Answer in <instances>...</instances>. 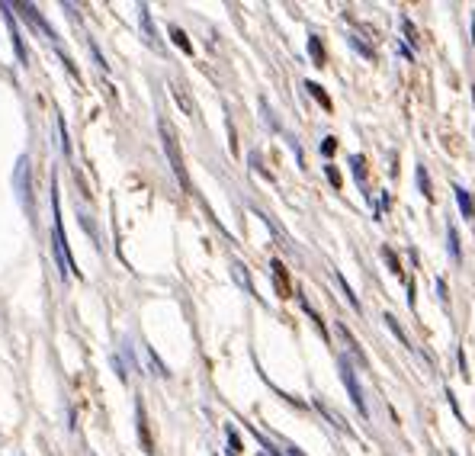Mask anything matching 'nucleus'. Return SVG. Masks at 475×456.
<instances>
[{
	"label": "nucleus",
	"instance_id": "1",
	"mask_svg": "<svg viewBox=\"0 0 475 456\" xmlns=\"http://www.w3.org/2000/svg\"><path fill=\"white\" fill-rule=\"evenodd\" d=\"M51 228H55V260H58V273L61 280H68L71 273H77V263L71 257V248H68V238H64V225H61V203H58V183L51 180Z\"/></svg>",
	"mask_w": 475,
	"mask_h": 456
},
{
	"label": "nucleus",
	"instance_id": "2",
	"mask_svg": "<svg viewBox=\"0 0 475 456\" xmlns=\"http://www.w3.org/2000/svg\"><path fill=\"white\" fill-rule=\"evenodd\" d=\"M158 132H160V141H164V154H167V161H170L173 177L180 180V186H183L186 193H193V183H190V177H186V167H183V154H180L177 138H173V128L167 126L164 119H160L158 122Z\"/></svg>",
	"mask_w": 475,
	"mask_h": 456
},
{
	"label": "nucleus",
	"instance_id": "3",
	"mask_svg": "<svg viewBox=\"0 0 475 456\" xmlns=\"http://www.w3.org/2000/svg\"><path fill=\"white\" fill-rule=\"evenodd\" d=\"M340 379H344L347 392H350V402L357 405V411H359L363 417H369V408H366V398H363V385H359L357 373H353V366L347 363V360H340Z\"/></svg>",
	"mask_w": 475,
	"mask_h": 456
},
{
	"label": "nucleus",
	"instance_id": "4",
	"mask_svg": "<svg viewBox=\"0 0 475 456\" xmlns=\"http://www.w3.org/2000/svg\"><path fill=\"white\" fill-rule=\"evenodd\" d=\"M16 193H19V203L26 206L29 218L36 216V206H32V186H29V158H19L16 161Z\"/></svg>",
	"mask_w": 475,
	"mask_h": 456
},
{
	"label": "nucleus",
	"instance_id": "5",
	"mask_svg": "<svg viewBox=\"0 0 475 456\" xmlns=\"http://www.w3.org/2000/svg\"><path fill=\"white\" fill-rule=\"evenodd\" d=\"M13 6L10 4H0V13H4V19H6V29H10V39H13V51H16V61L19 64H29V51H26V45H23V36H19V29H16V19H13Z\"/></svg>",
	"mask_w": 475,
	"mask_h": 456
},
{
	"label": "nucleus",
	"instance_id": "6",
	"mask_svg": "<svg viewBox=\"0 0 475 456\" xmlns=\"http://www.w3.org/2000/svg\"><path fill=\"white\" fill-rule=\"evenodd\" d=\"M16 10L23 13V19H26V23H32V26H36L39 32H45V39H51V42H58V32L51 29V26H48V23H45V19H42V13L36 10V4H16Z\"/></svg>",
	"mask_w": 475,
	"mask_h": 456
},
{
	"label": "nucleus",
	"instance_id": "7",
	"mask_svg": "<svg viewBox=\"0 0 475 456\" xmlns=\"http://www.w3.org/2000/svg\"><path fill=\"white\" fill-rule=\"evenodd\" d=\"M138 23H141V36H145L148 49H154V51L164 49V45H160V39H158V29H154V23H151V10H148L145 4L138 6Z\"/></svg>",
	"mask_w": 475,
	"mask_h": 456
},
{
	"label": "nucleus",
	"instance_id": "8",
	"mask_svg": "<svg viewBox=\"0 0 475 456\" xmlns=\"http://www.w3.org/2000/svg\"><path fill=\"white\" fill-rule=\"evenodd\" d=\"M135 421H138V440H141V450L148 456L154 453V443H151V434H148V417H145V405L135 402Z\"/></svg>",
	"mask_w": 475,
	"mask_h": 456
},
{
	"label": "nucleus",
	"instance_id": "9",
	"mask_svg": "<svg viewBox=\"0 0 475 456\" xmlns=\"http://www.w3.org/2000/svg\"><path fill=\"white\" fill-rule=\"evenodd\" d=\"M270 270H273V280H276V289H280L282 299H292V286H289V273L282 267V260H270Z\"/></svg>",
	"mask_w": 475,
	"mask_h": 456
},
{
	"label": "nucleus",
	"instance_id": "10",
	"mask_svg": "<svg viewBox=\"0 0 475 456\" xmlns=\"http://www.w3.org/2000/svg\"><path fill=\"white\" fill-rule=\"evenodd\" d=\"M337 334H340V338H344V344L350 347V353H353V357H357V363H359V366H369V360H366L363 347L357 344V338H353V334H350V328H347V325H340V321H337Z\"/></svg>",
	"mask_w": 475,
	"mask_h": 456
},
{
	"label": "nucleus",
	"instance_id": "11",
	"mask_svg": "<svg viewBox=\"0 0 475 456\" xmlns=\"http://www.w3.org/2000/svg\"><path fill=\"white\" fill-rule=\"evenodd\" d=\"M456 203H459V209H462V218L475 222V203H472V196H469L462 186H456Z\"/></svg>",
	"mask_w": 475,
	"mask_h": 456
},
{
	"label": "nucleus",
	"instance_id": "12",
	"mask_svg": "<svg viewBox=\"0 0 475 456\" xmlns=\"http://www.w3.org/2000/svg\"><path fill=\"white\" fill-rule=\"evenodd\" d=\"M315 408H318L321 415H325L327 421H331V424H334V427H337V430H347V434H350V424H347L344 417H340V415H337V411H334V408H327V405L321 402V398H318V402H315Z\"/></svg>",
	"mask_w": 475,
	"mask_h": 456
},
{
	"label": "nucleus",
	"instance_id": "13",
	"mask_svg": "<svg viewBox=\"0 0 475 456\" xmlns=\"http://www.w3.org/2000/svg\"><path fill=\"white\" fill-rule=\"evenodd\" d=\"M446 244H449V257L459 263L462 260V248H459V235H456L453 225H446Z\"/></svg>",
	"mask_w": 475,
	"mask_h": 456
},
{
	"label": "nucleus",
	"instance_id": "14",
	"mask_svg": "<svg viewBox=\"0 0 475 456\" xmlns=\"http://www.w3.org/2000/svg\"><path fill=\"white\" fill-rule=\"evenodd\" d=\"M170 39H173V42H177V49H180V51H186V55H193V42H190V39H186V32L180 29V26H170Z\"/></svg>",
	"mask_w": 475,
	"mask_h": 456
},
{
	"label": "nucleus",
	"instance_id": "15",
	"mask_svg": "<svg viewBox=\"0 0 475 456\" xmlns=\"http://www.w3.org/2000/svg\"><path fill=\"white\" fill-rule=\"evenodd\" d=\"M308 55H312V61L318 64H325V49H321V42H318V36H308Z\"/></svg>",
	"mask_w": 475,
	"mask_h": 456
},
{
	"label": "nucleus",
	"instance_id": "16",
	"mask_svg": "<svg viewBox=\"0 0 475 456\" xmlns=\"http://www.w3.org/2000/svg\"><path fill=\"white\" fill-rule=\"evenodd\" d=\"M305 90H308V93H312V96H315V100H318V103H321V106H325V109H331V96H327V93H325V90H321V83H315V81H308V83H305Z\"/></svg>",
	"mask_w": 475,
	"mask_h": 456
},
{
	"label": "nucleus",
	"instance_id": "17",
	"mask_svg": "<svg viewBox=\"0 0 475 456\" xmlns=\"http://www.w3.org/2000/svg\"><path fill=\"white\" fill-rule=\"evenodd\" d=\"M417 186H421V190H424V196H434V193H430V177H427V171H424V164L421 167H417Z\"/></svg>",
	"mask_w": 475,
	"mask_h": 456
},
{
	"label": "nucleus",
	"instance_id": "18",
	"mask_svg": "<svg viewBox=\"0 0 475 456\" xmlns=\"http://www.w3.org/2000/svg\"><path fill=\"white\" fill-rule=\"evenodd\" d=\"M58 135H61V151H64V158H71V138H68V128H64V119H58Z\"/></svg>",
	"mask_w": 475,
	"mask_h": 456
},
{
	"label": "nucleus",
	"instance_id": "19",
	"mask_svg": "<svg viewBox=\"0 0 475 456\" xmlns=\"http://www.w3.org/2000/svg\"><path fill=\"white\" fill-rule=\"evenodd\" d=\"M385 325H389V328H392V334H395V338H398V340H402V344H404V347H408V338H404V331H402V328H398V321H395V315H385Z\"/></svg>",
	"mask_w": 475,
	"mask_h": 456
},
{
	"label": "nucleus",
	"instance_id": "20",
	"mask_svg": "<svg viewBox=\"0 0 475 456\" xmlns=\"http://www.w3.org/2000/svg\"><path fill=\"white\" fill-rule=\"evenodd\" d=\"M225 434H228V456H238V453H241V440H238V434H235V430H225Z\"/></svg>",
	"mask_w": 475,
	"mask_h": 456
},
{
	"label": "nucleus",
	"instance_id": "21",
	"mask_svg": "<svg viewBox=\"0 0 475 456\" xmlns=\"http://www.w3.org/2000/svg\"><path fill=\"white\" fill-rule=\"evenodd\" d=\"M382 257H385V260H389V267H392V273H402V263H398V257H395V254H392V250H389V248H385V250H382Z\"/></svg>",
	"mask_w": 475,
	"mask_h": 456
},
{
	"label": "nucleus",
	"instance_id": "22",
	"mask_svg": "<svg viewBox=\"0 0 475 456\" xmlns=\"http://www.w3.org/2000/svg\"><path fill=\"white\" fill-rule=\"evenodd\" d=\"M325 173H327V180H331V186H340V171L334 164H327L325 167Z\"/></svg>",
	"mask_w": 475,
	"mask_h": 456
},
{
	"label": "nucleus",
	"instance_id": "23",
	"mask_svg": "<svg viewBox=\"0 0 475 456\" xmlns=\"http://www.w3.org/2000/svg\"><path fill=\"white\" fill-rule=\"evenodd\" d=\"M402 26H404V36H408V45H411V49H414V45H417V32H414V26H411L408 19H404Z\"/></svg>",
	"mask_w": 475,
	"mask_h": 456
},
{
	"label": "nucleus",
	"instance_id": "24",
	"mask_svg": "<svg viewBox=\"0 0 475 456\" xmlns=\"http://www.w3.org/2000/svg\"><path fill=\"white\" fill-rule=\"evenodd\" d=\"M334 148H337V141H334V138H325V141H321V151H325V154H334Z\"/></svg>",
	"mask_w": 475,
	"mask_h": 456
},
{
	"label": "nucleus",
	"instance_id": "25",
	"mask_svg": "<svg viewBox=\"0 0 475 456\" xmlns=\"http://www.w3.org/2000/svg\"><path fill=\"white\" fill-rule=\"evenodd\" d=\"M286 456H305V453H302L299 447H292V443H289V447H286Z\"/></svg>",
	"mask_w": 475,
	"mask_h": 456
},
{
	"label": "nucleus",
	"instance_id": "26",
	"mask_svg": "<svg viewBox=\"0 0 475 456\" xmlns=\"http://www.w3.org/2000/svg\"><path fill=\"white\" fill-rule=\"evenodd\" d=\"M472 39H475V23H472Z\"/></svg>",
	"mask_w": 475,
	"mask_h": 456
},
{
	"label": "nucleus",
	"instance_id": "27",
	"mask_svg": "<svg viewBox=\"0 0 475 456\" xmlns=\"http://www.w3.org/2000/svg\"><path fill=\"white\" fill-rule=\"evenodd\" d=\"M449 456H456V453H449Z\"/></svg>",
	"mask_w": 475,
	"mask_h": 456
}]
</instances>
